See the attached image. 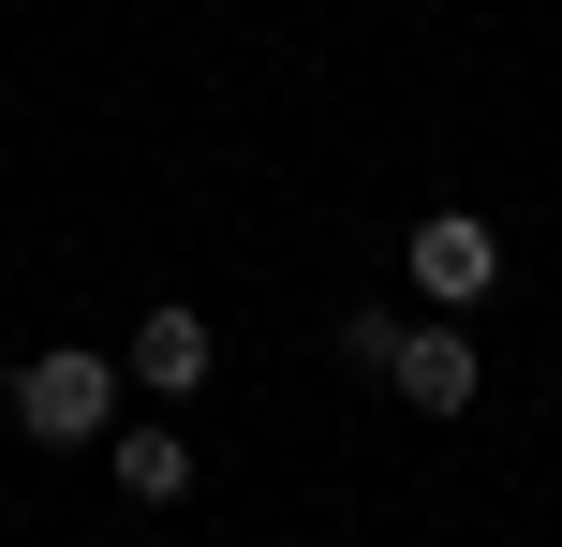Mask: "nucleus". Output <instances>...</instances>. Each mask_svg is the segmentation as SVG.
<instances>
[{"label":"nucleus","instance_id":"obj_1","mask_svg":"<svg viewBox=\"0 0 562 547\" xmlns=\"http://www.w3.org/2000/svg\"><path fill=\"white\" fill-rule=\"evenodd\" d=\"M15 430L30 444H104L119 430V355H89V341L30 355V371H15Z\"/></svg>","mask_w":562,"mask_h":547},{"label":"nucleus","instance_id":"obj_2","mask_svg":"<svg viewBox=\"0 0 562 547\" xmlns=\"http://www.w3.org/2000/svg\"><path fill=\"white\" fill-rule=\"evenodd\" d=\"M400 282H415L429 311H488V296H504V237H488L474 207H429V223L400 237Z\"/></svg>","mask_w":562,"mask_h":547},{"label":"nucleus","instance_id":"obj_3","mask_svg":"<svg viewBox=\"0 0 562 547\" xmlns=\"http://www.w3.org/2000/svg\"><path fill=\"white\" fill-rule=\"evenodd\" d=\"M207 355H223V341H207V311H193V296H164V311H134V355H119V371H134L148 400H193Z\"/></svg>","mask_w":562,"mask_h":547},{"label":"nucleus","instance_id":"obj_4","mask_svg":"<svg viewBox=\"0 0 562 547\" xmlns=\"http://www.w3.org/2000/svg\"><path fill=\"white\" fill-rule=\"evenodd\" d=\"M385 385H400L415 414H474V341H459V311H445V326H400Z\"/></svg>","mask_w":562,"mask_h":547},{"label":"nucleus","instance_id":"obj_5","mask_svg":"<svg viewBox=\"0 0 562 547\" xmlns=\"http://www.w3.org/2000/svg\"><path fill=\"white\" fill-rule=\"evenodd\" d=\"M104 444H119V489H134V503H178V489H193V444H178L164 414H134V430H104Z\"/></svg>","mask_w":562,"mask_h":547},{"label":"nucleus","instance_id":"obj_6","mask_svg":"<svg viewBox=\"0 0 562 547\" xmlns=\"http://www.w3.org/2000/svg\"><path fill=\"white\" fill-rule=\"evenodd\" d=\"M385 355H400V311H385V296H356V311H340V371L385 385Z\"/></svg>","mask_w":562,"mask_h":547}]
</instances>
